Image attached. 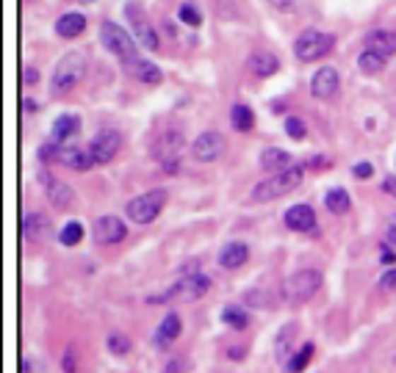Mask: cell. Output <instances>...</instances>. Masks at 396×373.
I'll use <instances>...</instances> for the list:
<instances>
[{
  "label": "cell",
  "instance_id": "cell-45",
  "mask_svg": "<svg viewBox=\"0 0 396 373\" xmlns=\"http://www.w3.org/2000/svg\"><path fill=\"white\" fill-rule=\"evenodd\" d=\"M244 357V348H231V360H241Z\"/></svg>",
  "mask_w": 396,
  "mask_h": 373
},
{
  "label": "cell",
  "instance_id": "cell-1",
  "mask_svg": "<svg viewBox=\"0 0 396 373\" xmlns=\"http://www.w3.org/2000/svg\"><path fill=\"white\" fill-rule=\"evenodd\" d=\"M100 42H103V47L111 53V56H117L122 66H128V69H136V64L141 61L139 59V53H136V42H133V36L122 25H117V23H111V20H103L100 23Z\"/></svg>",
  "mask_w": 396,
  "mask_h": 373
},
{
  "label": "cell",
  "instance_id": "cell-18",
  "mask_svg": "<svg viewBox=\"0 0 396 373\" xmlns=\"http://www.w3.org/2000/svg\"><path fill=\"white\" fill-rule=\"evenodd\" d=\"M59 163L66 169H75V172H86L95 166V158L89 150H81V147H62L59 153Z\"/></svg>",
  "mask_w": 396,
  "mask_h": 373
},
{
  "label": "cell",
  "instance_id": "cell-29",
  "mask_svg": "<svg viewBox=\"0 0 396 373\" xmlns=\"http://www.w3.org/2000/svg\"><path fill=\"white\" fill-rule=\"evenodd\" d=\"M177 20L183 23V25H189V28H199L202 25V11L197 8V3H180V8H177Z\"/></svg>",
  "mask_w": 396,
  "mask_h": 373
},
{
  "label": "cell",
  "instance_id": "cell-22",
  "mask_svg": "<svg viewBox=\"0 0 396 373\" xmlns=\"http://www.w3.org/2000/svg\"><path fill=\"white\" fill-rule=\"evenodd\" d=\"M261 166H264L266 172H283V169H289L291 166V155L286 153V150H280V147H269L264 150V155H261Z\"/></svg>",
  "mask_w": 396,
  "mask_h": 373
},
{
  "label": "cell",
  "instance_id": "cell-31",
  "mask_svg": "<svg viewBox=\"0 0 396 373\" xmlns=\"http://www.w3.org/2000/svg\"><path fill=\"white\" fill-rule=\"evenodd\" d=\"M222 321L233 326V329H247V324H250V315L244 312V307H225L222 310Z\"/></svg>",
  "mask_w": 396,
  "mask_h": 373
},
{
  "label": "cell",
  "instance_id": "cell-34",
  "mask_svg": "<svg viewBox=\"0 0 396 373\" xmlns=\"http://www.w3.org/2000/svg\"><path fill=\"white\" fill-rule=\"evenodd\" d=\"M286 133H289V138L302 141V138L308 136V127H305V122H302L299 117H289V119H286Z\"/></svg>",
  "mask_w": 396,
  "mask_h": 373
},
{
  "label": "cell",
  "instance_id": "cell-19",
  "mask_svg": "<svg viewBox=\"0 0 396 373\" xmlns=\"http://www.w3.org/2000/svg\"><path fill=\"white\" fill-rule=\"evenodd\" d=\"M180 329H183L180 315H177V312H166L161 326H158V332H156V343H158L161 348H169L172 343L180 338Z\"/></svg>",
  "mask_w": 396,
  "mask_h": 373
},
{
  "label": "cell",
  "instance_id": "cell-39",
  "mask_svg": "<svg viewBox=\"0 0 396 373\" xmlns=\"http://www.w3.org/2000/svg\"><path fill=\"white\" fill-rule=\"evenodd\" d=\"M23 81H25V86H33V83L39 81V69H33V66H25V69H23Z\"/></svg>",
  "mask_w": 396,
  "mask_h": 373
},
{
  "label": "cell",
  "instance_id": "cell-4",
  "mask_svg": "<svg viewBox=\"0 0 396 373\" xmlns=\"http://www.w3.org/2000/svg\"><path fill=\"white\" fill-rule=\"evenodd\" d=\"M322 288V274L313 268H302L297 274H291L283 285V299L289 304H305L310 302Z\"/></svg>",
  "mask_w": 396,
  "mask_h": 373
},
{
  "label": "cell",
  "instance_id": "cell-6",
  "mask_svg": "<svg viewBox=\"0 0 396 373\" xmlns=\"http://www.w3.org/2000/svg\"><path fill=\"white\" fill-rule=\"evenodd\" d=\"M335 47V36L332 33H322V31H302L294 42V56L299 61L310 64L325 59Z\"/></svg>",
  "mask_w": 396,
  "mask_h": 373
},
{
  "label": "cell",
  "instance_id": "cell-9",
  "mask_svg": "<svg viewBox=\"0 0 396 373\" xmlns=\"http://www.w3.org/2000/svg\"><path fill=\"white\" fill-rule=\"evenodd\" d=\"M120 150H122V133L114 130V127L100 130L98 136L92 138V144H89V153L95 158V163H111Z\"/></svg>",
  "mask_w": 396,
  "mask_h": 373
},
{
  "label": "cell",
  "instance_id": "cell-5",
  "mask_svg": "<svg viewBox=\"0 0 396 373\" xmlns=\"http://www.w3.org/2000/svg\"><path fill=\"white\" fill-rule=\"evenodd\" d=\"M166 194L164 188H153V191H147V194H141V196H133L131 202H128V218H133L136 224H150V221H156V218L161 216V211H164L166 205Z\"/></svg>",
  "mask_w": 396,
  "mask_h": 373
},
{
  "label": "cell",
  "instance_id": "cell-3",
  "mask_svg": "<svg viewBox=\"0 0 396 373\" xmlns=\"http://www.w3.org/2000/svg\"><path fill=\"white\" fill-rule=\"evenodd\" d=\"M302 180H305V166H302V163H291L289 169H283V172L266 177L264 183H258V186L252 188V199H255V202H269V199L286 196V194L297 191V188L302 186Z\"/></svg>",
  "mask_w": 396,
  "mask_h": 373
},
{
  "label": "cell",
  "instance_id": "cell-44",
  "mask_svg": "<svg viewBox=\"0 0 396 373\" xmlns=\"http://www.w3.org/2000/svg\"><path fill=\"white\" fill-rule=\"evenodd\" d=\"M388 241L396 244V216L391 218V224H388Z\"/></svg>",
  "mask_w": 396,
  "mask_h": 373
},
{
  "label": "cell",
  "instance_id": "cell-26",
  "mask_svg": "<svg viewBox=\"0 0 396 373\" xmlns=\"http://www.w3.org/2000/svg\"><path fill=\"white\" fill-rule=\"evenodd\" d=\"M133 75H136L141 83H147V86H158V83L164 81V72H161V69H158L153 61H144V59L136 64Z\"/></svg>",
  "mask_w": 396,
  "mask_h": 373
},
{
  "label": "cell",
  "instance_id": "cell-24",
  "mask_svg": "<svg viewBox=\"0 0 396 373\" xmlns=\"http://www.w3.org/2000/svg\"><path fill=\"white\" fill-rule=\"evenodd\" d=\"M231 124L238 130V133H250L252 130V124H255V114H252V108H247L244 102H235L231 108Z\"/></svg>",
  "mask_w": 396,
  "mask_h": 373
},
{
  "label": "cell",
  "instance_id": "cell-33",
  "mask_svg": "<svg viewBox=\"0 0 396 373\" xmlns=\"http://www.w3.org/2000/svg\"><path fill=\"white\" fill-rule=\"evenodd\" d=\"M108 351L117 354V357H120V354H128V351H131V341H128L122 332H111V335H108Z\"/></svg>",
  "mask_w": 396,
  "mask_h": 373
},
{
  "label": "cell",
  "instance_id": "cell-43",
  "mask_svg": "<svg viewBox=\"0 0 396 373\" xmlns=\"http://www.w3.org/2000/svg\"><path fill=\"white\" fill-rule=\"evenodd\" d=\"M23 108H25L28 114H36V111H39V102L31 100V97H25V100H23Z\"/></svg>",
  "mask_w": 396,
  "mask_h": 373
},
{
  "label": "cell",
  "instance_id": "cell-11",
  "mask_svg": "<svg viewBox=\"0 0 396 373\" xmlns=\"http://www.w3.org/2000/svg\"><path fill=\"white\" fill-rule=\"evenodd\" d=\"M125 14L131 17L133 33H136V42H139L141 47H147V50H158V47H161V42H158V33H156V28H153L150 23H144V17H141L139 6H136V3H128V6H125Z\"/></svg>",
  "mask_w": 396,
  "mask_h": 373
},
{
  "label": "cell",
  "instance_id": "cell-8",
  "mask_svg": "<svg viewBox=\"0 0 396 373\" xmlns=\"http://www.w3.org/2000/svg\"><path fill=\"white\" fill-rule=\"evenodd\" d=\"M183 153V136L177 133V130H166L164 136L156 141V147H153V155L156 160L164 166V172H177V158Z\"/></svg>",
  "mask_w": 396,
  "mask_h": 373
},
{
  "label": "cell",
  "instance_id": "cell-42",
  "mask_svg": "<svg viewBox=\"0 0 396 373\" xmlns=\"http://www.w3.org/2000/svg\"><path fill=\"white\" fill-rule=\"evenodd\" d=\"M383 191H385V194H391V196L396 199V174H391V177L383 183Z\"/></svg>",
  "mask_w": 396,
  "mask_h": 373
},
{
  "label": "cell",
  "instance_id": "cell-14",
  "mask_svg": "<svg viewBox=\"0 0 396 373\" xmlns=\"http://www.w3.org/2000/svg\"><path fill=\"white\" fill-rule=\"evenodd\" d=\"M338 86H341V81H338V72L332 66L316 69V75L310 78V94L316 100H330V97H335Z\"/></svg>",
  "mask_w": 396,
  "mask_h": 373
},
{
  "label": "cell",
  "instance_id": "cell-13",
  "mask_svg": "<svg viewBox=\"0 0 396 373\" xmlns=\"http://www.w3.org/2000/svg\"><path fill=\"white\" fill-rule=\"evenodd\" d=\"M125 235H128V227L122 218L100 216L95 221V238L100 244H120V241H125Z\"/></svg>",
  "mask_w": 396,
  "mask_h": 373
},
{
  "label": "cell",
  "instance_id": "cell-41",
  "mask_svg": "<svg viewBox=\"0 0 396 373\" xmlns=\"http://www.w3.org/2000/svg\"><path fill=\"white\" fill-rule=\"evenodd\" d=\"M380 285H383V288H396V268L385 271V274H383V280H380Z\"/></svg>",
  "mask_w": 396,
  "mask_h": 373
},
{
  "label": "cell",
  "instance_id": "cell-17",
  "mask_svg": "<svg viewBox=\"0 0 396 373\" xmlns=\"http://www.w3.org/2000/svg\"><path fill=\"white\" fill-rule=\"evenodd\" d=\"M247 260H250V247H247L244 241H231V244H225L222 251H219V266H222L225 271L241 268Z\"/></svg>",
  "mask_w": 396,
  "mask_h": 373
},
{
  "label": "cell",
  "instance_id": "cell-40",
  "mask_svg": "<svg viewBox=\"0 0 396 373\" xmlns=\"http://www.w3.org/2000/svg\"><path fill=\"white\" fill-rule=\"evenodd\" d=\"M380 251H383V263H385V266H394L396 263L394 249H388V244H380Z\"/></svg>",
  "mask_w": 396,
  "mask_h": 373
},
{
  "label": "cell",
  "instance_id": "cell-37",
  "mask_svg": "<svg viewBox=\"0 0 396 373\" xmlns=\"http://www.w3.org/2000/svg\"><path fill=\"white\" fill-rule=\"evenodd\" d=\"M75 357H78V351H75V345H69V348L64 351V373H78Z\"/></svg>",
  "mask_w": 396,
  "mask_h": 373
},
{
  "label": "cell",
  "instance_id": "cell-7",
  "mask_svg": "<svg viewBox=\"0 0 396 373\" xmlns=\"http://www.w3.org/2000/svg\"><path fill=\"white\" fill-rule=\"evenodd\" d=\"M208 288H211V280L192 271L189 277H183L180 282H175L164 296H153L150 302H197L199 296L208 293Z\"/></svg>",
  "mask_w": 396,
  "mask_h": 373
},
{
  "label": "cell",
  "instance_id": "cell-32",
  "mask_svg": "<svg viewBox=\"0 0 396 373\" xmlns=\"http://www.w3.org/2000/svg\"><path fill=\"white\" fill-rule=\"evenodd\" d=\"M59 241H62L64 247H75V244H81V241H83V227H81L78 221H69V224H64V230H62Z\"/></svg>",
  "mask_w": 396,
  "mask_h": 373
},
{
  "label": "cell",
  "instance_id": "cell-20",
  "mask_svg": "<svg viewBox=\"0 0 396 373\" xmlns=\"http://www.w3.org/2000/svg\"><path fill=\"white\" fill-rule=\"evenodd\" d=\"M83 31H86V17L81 11H66V14L59 17V23H56V33L64 36V39H75V36H81Z\"/></svg>",
  "mask_w": 396,
  "mask_h": 373
},
{
  "label": "cell",
  "instance_id": "cell-21",
  "mask_svg": "<svg viewBox=\"0 0 396 373\" xmlns=\"http://www.w3.org/2000/svg\"><path fill=\"white\" fill-rule=\"evenodd\" d=\"M78 130H81V119H78L75 114H62V117L53 122V130H50V141L62 144V141H66L69 136H75Z\"/></svg>",
  "mask_w": 396,
  "mask_h": 373
},
{
  "label": "cell",
  "instance_id": "cell-23",
  "mask_svg": "<svg viewBox=\"0 0 396 373\" xmlns=\"http://www.w3.org/2000/svg\"><path fill=\"white\" fill-rule=\"evenodd\" d=\"M250 69L258 75V78H272L277 69H280V59L274 53H255L250 59Z\"/></svg>",
  "mask_w": 396,
  "mask_h": 373
},
{
  "label": "cell",
  "instance_id": "cell-12",
  "mask_svg": "<svg viewBox=\"0 0 396 373\" xmlns=\"http://www.w3.org/2000/svg\"><path fill=\"white\" fill-rule=\"evenodd\" d=\"M42 186H45V191H47V199H50V205H53L56 211H66V208L72 205L75 191L66 186L64 180H59V177H53V174L42 172Z\"/></svg>",
  "mask_w": 396,
  "mask_h": 373
},
{
  "label": "cell",
  "instance_id": "cell-28",
  "mask_svg": "<svg viewBox=\"0 0 396 373\" xmlns=\"http://www.w3.org/2000/svg\"><path fill=\"white\" fill-rule=\"evenodd\" d=\"M385 61H388V59H383V56H377V53H371V50H363V53L358 56V69H361L363 75H380V72L385 69Z\"/></svg>",
  "mask_w": 396,
  "mask_h": 373
},
{
  "label": "cell",
  "instance_id": "cell-30",
  "mask_svg": "<svg viewBox=\"0 0 396 373\" xmlns=\"http://www.w3.org/2000/svg\"><path fill=\"white\" fill-rule=\"evenodd\" d=\"M42 230H45V216L42 213H25L23 216V235H25V241H36L42 235Z\"/></svg>",
  "mask_w": 396,
  "mask_h": 373
},
{
  "label": "cell",
  "instance_id": "cell-35",
  "mask_svg": "<svg viewBox=\"0 0 396 373\" xmlns=\"http://www.w3.org/2000/svg\"><path fill=\"white\" fill-rule=\"evenodd\" d=\"M291 338H294V326L289 324V326L283 329V338H277V360H283V362H286V357L291 354V351H289V345H291Z\"/></svg>",
  "mask_w": 396,
  "mask_h": 373
},
{
  "label": "cell",
  "instance_id": "cell-25",
  "mask_svg": "<svg viewBox=\"0 0 396 373\" xmlns=\"http://www.w3.org/2000/svg\"><path fill=\"white\" fill-rule=\"evenodd\" d=\"M325 205H327V211H330V213L341 216V213H346V211H349L352 199H349L346 188H330V191L325 194Z\"/></svg>",
  "mask_w": 396,
  "mask_h": 373
},
{
  "label": "cell",
  "instance_id": "cell-36",
  "mask_svg": "<svg viewBox=\"0 0 396 373\" xmlns=\"http://www.w3.org/2000/svg\"><path fill=\"white\" fill-rule=\"evenodd\" d=\"M59 153H62V144L50 141V144H45V147L39 150V160H42V163H59Z\"/></svg>",
  "mask_w": 396,
  "mask_h": 373
},
{
  "label": "cell",
  "instance_id": "cell-16",
  "mask_svg": "<svg viewBox=\"0 0 396 373\" xmlns=\"http://www.w3.org/2000/svg\"><path fill=\"white\" fill-rule=\"evenodd\" d=\"M366 50L383 56V59H391L396 53V33L385 31V28H377V31H368L366 36Z\"/></svg>",
  "mask_w": 396,
  "mask_h": 373
},
{
  "label": "cell",
  "instance_id": "cell-10",
  "mask_svg": "<svg viewBox=\"0 0 396 373\" xmlns=\"http://www.w3.org/2000/svg\"><path fill=\"white\" fill-rule=\"evenodd\" d=\"M222 153H225V136L216 133V130L199 133L194 144H192V158L199 163H214L216 158H222Z\"/></svg>",
  "mask_w": 396,
  "mask_h": 373
},
{
  "label": "cell",
  "instance_id": "cell-38",
  "mask_svg": "<svg viewBox=\"0 0 396 373\" xmlns=\"http://www.w3.org/2000/svg\"><path fill=\"white\" fill-rule=\"evenodd\" d=\"M352 174H355V177H358V180H366V177H371V174H374V166H371V163H355V166H352Z\"/></svg>",
  "mask_w": 396,
  "mask_h": 373
},
{
  "label": "cell",
  "instance_id": "cell-27",
  "mask_svg": "<svg viewBox=\"0 0 396 373\" xmlns=\"http://www.w3.org/2000/svg\"><path fill=\"white\" fill-rule=\"evenodd\" d=\"M313 351H316V345L313 343H305L299 351H294V357L286 362V368L289 373H302L308 365H310V360H313Z\"/></svg>",
  "mask_w": 396,
  "mask_h": 373
},
{
  "label": "cell",
  "instance_id": "cell-2",
  "mask_svg": "<svg viewBox=\"0 0 396 373\" xmlns=\"http://www.w3.org/2000/svg\"><path fill=\"white\" fill-rule=\"evenodd\" d=\"M86 75V56L81 50H69L64 53L56 69H53V78H50V94L53 97H62V94L72 92Z\"/></svg>",
  "mask_w": 396,
  "mask_h": 373
},
{
  "label": "cell",
  "instance_id": "cell-15",
  "mask_svg": "<svg viewBox=\"0 0 396 373\" xmlns=\"http://www.w3.org/2000/svg\"><path fill=\"white\" fill-rule=\"evenodd\" d=\"M283 218H286V227L294 232H313L316 230V213L310 205H291Z\"/></svg>",
  "mask_w": 396,
  "mask_h": 373
}]
</instances>
